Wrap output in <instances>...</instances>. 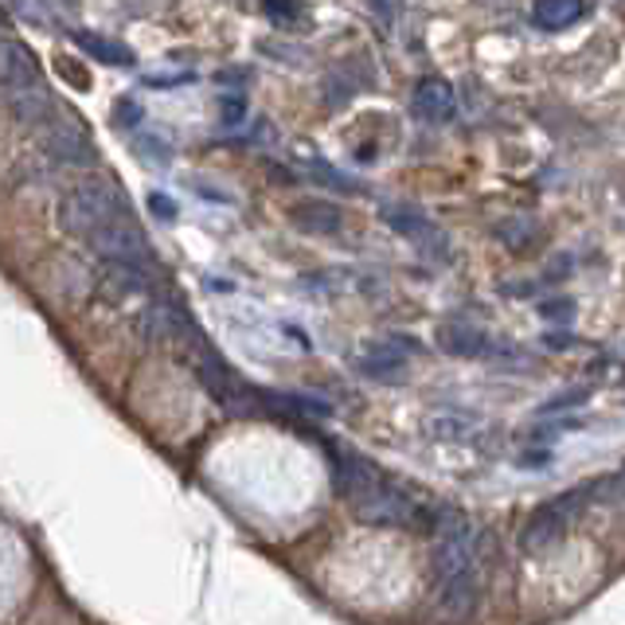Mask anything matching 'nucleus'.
<instances>
[{
	"label": "nucleus",
	"mask_w": 625,
	"mask_h": 625,
	"mask_svg": "<svg viewBox=\"0 0 625 625\" xmlns=\"http://www.w3.org/2000/svg\"><path fill=\"white\" fill-rule=\"evenodd\" d=\"M59 71H63V79H71L79 90H90V75L79 71V67H75V59H59Z\"/></svg>",
	"instance_id": "27"
},
{
	"label": "nucleus",
	"mask_w": 625,
	"mask_h": 625,
	"mask_svg": "<svg viewBox=\"0 0 625 625\" xmlns=\"http://www.w3.org/2000/svg\"><path fill=\"white\" fill-rule=\"evenodd\" d=\"M32 82H43V71L36 63L32 48L24 40H17V36H0V95L32 87Z\"/></svg>",
	"instance_id": "10"
},
{
	"label": "nucleus",
	"mask_w": 625,
	"mask_h": 625,
	"mask_svg": "<svg viewBox=\"0 0 625 625\" xmlns=\"http://www.w3.org/2000/svg\"><path fill=\"white\" fill-rule=\"evenodd\" d=\"M430 434H434V438H469V434H474V418H465V415H434L430 418Z\"/></svg>",
	"instance_id": "21"
},
{
	"label": "nucleus",
	"mask_w": 625,
	"mask_h": 625,
	"mask_svg": "<svg viewBox=\"0 0 625 625\" xmlns=\"http://www.w3.org/2000/svg\"><path fill=\"white\" fill-rule=\"evenodd\" d=\"M598 489H602V482H586V485H575V489L559 493V497L544 500V505H539L520 528L524 552H544V547L559 544V539L567 536L571 524L586 513V505L598 500Z\"/></svg>",
	"instance_id": "4"
},
{
	"label": "nucleus",
	"mask_w": 625,
	"mask_h": 625,
	"mask_svg": "<svg viewBox=\"0 0 625 625\" xmlns=\"http://www.w3.org/2000/svg\"><path fill=\"white\" fill-rule=\"evenodd\" d=\"M40 149L48 161L63 165V169H90V165H98L95 141L82 133V126L75 118H63V121L51 118L48 126L40 129Z\"/></svg>",
	"instance_id": "5"
},
{
	"label": "nucleus",
	"mask_w": 625,
	"mask_h": 625,
	"mask_svg": "<svg viewBox=\"0 0 625 625\" xmlns=\"http://www.w3.org/2000/svg\"><path fill=\"white\" fill-rule=\"evenodd\" d=\"M71 40H75V48H79L82 56L98 59V63H106V67H133L137 63L133 48H129V43H121V40H113V36L82 32V28H75Z\"/></svg>",
	"instance_id": "13"
},
{
	"label": "nucleus",
	"mask_w": 625,
	"mask_h": 625,
	"mask_svg": "<svg viewBox=\"0 0 625 625\" xmlns=\"http://www.w3.org/2000/svg\"><path fill=\"white\" fill-rule=\"evenodd\" d=\"M196 82L192 71H180V75H145V87L149 90H172V87H188Z\"/></svg>",
	"instance_id": "24"
},
{
	"label": "nucleus",
	"mask_w": 625,
	"mask_h": 625,
	"mask_svg": "<svg viewBox=\"0 0 625 625\" xmlns=\"http://www.w3.org/2000/svg\"><path fill=\"white\" fill-rule=\"evenodd\" d=\"M196 192H200L204 200H216V204H235L231 196H227V192H216V188H204V185H196Z\"/></svg>",
	"instance_id": "30"
},
{
	"label": "nucleus",
	"mask_w": 625,
	"mask_h": 625,
	"mask_svg": "<svg viewBox=\"0 0 625 625\" xmlns=\"http://www.w3.org/2000/svg\"><path fill=\"white\" fill-rule=\"evenodd\" d=\"M586 4H578V0H539L536 9H532V20H536L544 32H563V28L578 24V20L586 17Z\"/></svg>",
	"instance_id": "14"
},
{
	"label": "nucleus",
	"mask_w": 625,
	"mask_h": 625,
	"mask_svg": "<svg viewBox=\"0 0 625 625\" xmlns=\"http://www.w3.org/2000/svg\"><path fill=\"white\" fill-rule=\"evenodd\" d=\"M219 82H250V71H242V67H231V71H219Z\"/></svg>",
	"instance_id": "29"
},
{
	"label": "nucleus",
	"mask_w": 625,
	"mask_h": 625,
	"mask_svg": "<svg viewBox=\"0 0 625 625\" xmlns=\"http://www.w3.org/2000/svg\"><path fill=\"white\" fill-rule=\"evenodd\" d=\"M457 110V95L454 87H449L446 79H438V75H426V79H418L415 95H410V113H415L418 121H430V126H442V121H449Z\"/></svg>",
	"instance_id": "11"
},
{
	"label": "nucleus",
	"mask_w": 625,
	"mask_h": 625,
	"mask_svg": "<svg viewBox=\"0 0 625 625\" xmlns=\"http://www.w3.org/2000/svg\"><path fill=\"white\" fill-rule=\"evenodd\" d=\"M305 177H309L312 185H321V188H329V192H340V196H356V192H360V185H356L348 172H340L337 165L321 161V157L305 161Z\"/></svg>",
	"instance_id": "16"
},
{
	"label": "nucleus",
	"mask_w": 625,
	"mask_h": 625,
	"mask_svg": "<svg viewBox=\"0 0 625 625\" xmlns=\"http://www.w3.org/2000/svg\"><path fill=\"white\" fill-rule=\"evenodd\" d=\"M438 348L446 356H462V360H493V356L508 353L497 340H489V333L477 329L474 321H462V317L438 325Z\"/></svg>",
	"instance_id": "8"
},
{
	"label": "nucleus",
	"mask_w": 625,
	"mask_h": 625,
	"mask_svg": "<svg viewBox=\"0 0 625 625\" xmlns=\"http://www.w3.org/2000/svg\"><path fill=\"white\" fill-rule=\"evenodd\" d=\"M149 208L157 211V219H177V204L165 192H149Z\"/></svg>",
	"instance_id": "26"
},
{
	"label": "nucleus",
	"mask_w": 625,
	"mask_h": 625,
	"mask_svg": "<svg viewBox=\"0 0 625 625\" xmlns=\"http://www.w3.org/2000/svg\"><path fill=\"white\" fill-rule=\"evenodd\" d=\"M360 90H364V79H356V67L353 63L337 67V71L325 79V106H329V110H340V106L353 102Z\"/></svg>",
	"instance_id": "15"
},
{
	"label": "nucleus",
	"mask_w": 625,
	"mask_h": 625,
	"mask_svg": "<svg viewBox=\"0 0 625 625\" xmlns=\"http://www.w3.org/2000/svg\"><path fill=\"white\" fill-rule=\"evenodd\" d=\"M258 51H262V56H278L281 63H297V59H301V48H289V43H281V40H262Z\"/></svg>",
	"instance_id": "25"
},
{
	"label": "nucleus",
	"mask_w": 625,
	"mask_h": 625,
	"mask_svg": "<svg viewBox=\"0 0 625 625\" xmlns=\"http://www.w3.org/2000/svg\"><path fill=\"white\" fill-rule=\"evenodd\" d=\"M262 17L270 20L274 28H286V32H294V28L305 20V9H301V4H262Z\"/></svg>",
	"instance_id": "22"
},
{
	"label": "nucleus",
	"mask_w": 625,
	"mask_h": 625,
	"mask_svg": "<svg viewBox=\"0 0 625 625\" xmlns=\"http://www.w3.org/2000/svg\"><path fill=\"white\" fill-rule=\"evenodd\" d=\"M415 353H418L415 337L376 340V345H368L360 353V360H356V371H360L364 379H379V384H399L403 371H407V360Z\"/></svg>",
	"instance_id": "7"
},
{
	"label": "nucleus",
	"mask_w": 625,
	"mask_h": 625,
	"mask_svg": "<svg viewBox=\"0 0 625 625\" xmlns=\"http://www.w3.org/2000/svg\"><path fill=\"white\" fill-rule=\"evenodd\" d=\"M434 583L438 606L449 617H469L477 609V528L457 508H438L434 520Z\"/></svg>",
	"instance_id": "2"
},
{
	"label": "nucleus",
	"mask_w": 625,
	"mask_h": 625,
	"mask_svg": "<svg viewBox=\"0 0 625 625\" xmlns=\"http://www.w3.org/2000/svg\"><path fill=\"white\" fill-rule=\"evenodd\" d=\"M289 219H294L297 231L317 235V239H329V235L345 231V211L333 200H321V196H309V200H297L289 208Z\"/></svg>",
	"instance_id": "12"
},
{
	"label": "nucleus",
	"mask_w": 625,
	"mask_h": 625,
	"mask_svg": "<svg viewBox=\"0 0 625 625\" xmlns=\"http://www.w3.org/2000/svg\"><path fill=\"white\" fill-rule=\"evenodd\" d=\"M118 224H133V211H129L126 196L118 192L113 180L82 177L59 196V227H63L71 239L90 242Z\"/></svg>",
	"instance_id": "3"
},
{
	"label": "nucleus",
	"mask_w": 625,
	"mask_h": 625,
	"mask_svg": "<svg viewBox=\"0 0 625 625\" xmlns=\"http://www.w3.org/2000/svg\"><path fill=\"white\" fill-rule=\"evenodd\" d=\"M216 110H219V126L239 129L242 121H247V95H242V90H219Z\"/></svg>",
	"instance_id": "17"
},
{
	"label": "nucleus",
	"mask_w": 625,
	"mask_h": 625,
	"mask_svg": "<svg viewBox=\"0 0 625 625\" xmlns=\"http://www.w3.org/2000/svg\"><path fill=\"white\" fill-rule=\"evenodd\" d=\"M133 149H137V157H141L145 165H169L172 161V149H169V141L165 137H157V133H141V137H133Z\"/></svg>",
	"instance_id": "18"
},
{
	"label": "nucleus",
	"mask_w": 625,
	"mask_h": 625,
	"mask_svg": "<svg viewBox=\"0 0 625 625\" xmlns=\"http://www.w3.org/2000/svg\"><path fill=\"white\" fill-rule=\"evenodd\" d=\"M102 294L113 301H129V297H152L157 294V274L149 270V262H102Z\"/></svg>",
	"instance_id": "9"
},
{
	"label": "nucleus",
	"mask_w": 625,
	"mask_h": 625,
	"mask_svg": "<svg viewBox=\"0 0 625 625\" xmlns=\"http://www.w3.org/2000/svg\"><path fill=\"white\" fill-rule=\"evenodd\" d=\"M591 399V387H567V391H559L555 399H547L544 407H539V418H552V415H563V410H575L583 407V403Z\"/></svg>",
	"instance_id": "20"
},
{
	"label": "nucleus",
	"mask_w": 625,
	"mask_h": 625,
	"mask_svg": "<svg viewBox=\"0 0 625 625\" xmlns=\"http://www.w3.org/2000/svg\"><path fill=\"white\" fill-rule=\"evenodd\" d=\"M598 500H606V505H625V465L614 477H602Z\"/></svg>",
	"instance_id": "23"
},
{
	"label": "nucleus",
	"mask_w": 625,
	"mask_h": 625,
	"mask_svg": "<svg viewBox=\"0 0 625 625\" xmlns=\"http://www.w3.org/2000/svg\"><path fill=\"white\" fill-rule=\"evenodd\" d=\"M145 121V106L137 102V98H118L113 102V129H121V133H137V126Z\"/></svg>",
	"instance_id": "19"
},
{
	"label": "nucleus",
	"mask_w": 625,
	"mask_h": 625,
	"mask_svg": "<svg viewBox=\"0 0 625 625\" xmlns=\"http://www.w3.org/2000/svg\"><path fill=\"white\" fill-rule=\"evenodd\" d=\"M379 211H384V224L395 235H403L410 247H418L430 258H449V239L434 227V219L423 208H415V204H384Z\"/></svg>",
	"instance_id": "6"
},
{
	"label": "nucleus",
	"mask_w": 625,
	"mask_h": 625,
	"mask_svg": "<svg viewBox=\"0 0 625 625\" xmlns=\"http://www.w3.org/2000/svg\"><path fill=\"white\" fill-rule=\"evenodd\" d=\"M571 309H575V301H547V305H539V312H544L547 321H559V317H571Z\"/></svg>",
	"instance_id": "28"
},
{
	"label": "nucleus",
	"mask_w": 625,
	"mask_h": 625,
	"mask_svg": "<svg viewBox=\"0 0 625 625\" xmlns=\"http://www.w3.org/2000/svg\"><path fill=\"white\" fill-rule=\"evenodd\" d=\"M329 457H333V489H337V497H345V505L356 513V520L371 524V528L434 532L438 508L410 497L399 482L379 474L376 462H368V457L348 446H333Z\"/></svg>",
	"instance_id": "1"
}]
</instances>
